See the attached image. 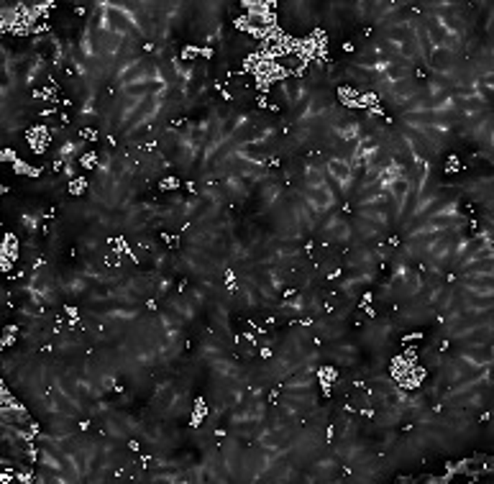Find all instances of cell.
Here are the masks:
<instances>
[{
  "label": "cell",
  "mask_w": 494,
  "mask_h": 484,
  "mask_svg": "<svg viewBox=\"0 0 494 484\" xmlns=\"http://www.w3.org/2000/svg\"><path fill=\"white\" fill-rule=\"evenodd\" d=\"M305 197H308V203L315 210H328L336 203V195H333L328 184H323V187H305Z\"/></svg>",
  "instance_id": "obj_2"
},
{
  "label": "cell",
  "mask_w": 494,
  "mask_h": 484,
  "mask_svg": "<svg viewBox=\"0 0 494 484\" xmlns=\"http://www.w3.org/2000/svg\"><path fill=\"white\" fill-rule=\"evenodd\" d=\"M325 169L330 172V177H333V182H338V187L343 190V193H349L351 190V182H354V169H351L349 159H328L325 162Z\"/></svg>",
  "instance_id": "obj_1"
},
{
  "label": "cell",
  "mask_w": 494,
  "mask_h": 484,
  "mask_svg": "<svg viewBox=\"0 0 494 484\" xmlns=\"http://www.w3.org/2000/svg\"><path fill=\"white\" fill-rule=\"evenodd\" d=\"M305 180H308V187H323V184H328L325 172L315 165H308V169H305Z\"/></svg>",
  "instance_id": "obj_3"
}]
</instances>
